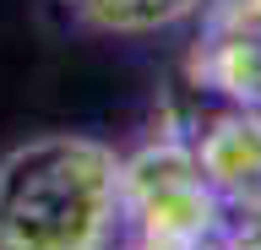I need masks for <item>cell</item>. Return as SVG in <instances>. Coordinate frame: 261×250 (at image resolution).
Wrapping results in <instances>:
<instances>
[{
  "label": "cell",
  "instance_id": "1",
  "mask_svg": "<svg viewBox=\"0 0 261 250\" xmlns=\"http://www.w3.org/2000/svg\"><path fill=\"white\" fill-rule=\"evenodd\" d=\"M120 152L98 136L49 131L0 158V250H114Z\"/></svg>",
  "mask_w": 261,
  "mask_h": 250
},
{
  "label": "cell",
  "instance_id": "2",
  "mask_svg": "<svg viewBox=\"0 0 261 250\" xmlns=\"http://www.w3.org/2000/svg\"><path fill=\"white\" fill-rule=\"evenodd\" d=\"M120 217L136 239L201 250L223 229V196L207 185L185 131H158L152 142L120 158Z\"/></svg>",
  "mask_w": 261,
  "mask_h": 250
},
{
  "label": "cell",
  "instance_id": "3",
  "mask_svg": "<svg viewBox=\"0 0 261 250\" xmlns=\"http://www.w3.org/2000/svg\"><path fill=\"white\" fill-rule=\"evenodd\" d=\"M191 152L207 185L218 196H261V109L250 103H223L218 115L196 120L191 131Z\"/></svg>",
  "mask_w": 261,
  "mask_h": 250
},
{
  "label": "cell",
  "instance_id": "4",
  "mask_svg": "<svg viewBox=\"0 0 261 250\" xmlns=\"http://www.w3.org/2000/svg\"><path fill=\"white\" fill-rule=\"evenodd\" d=\"M65 17L93 27V33H114V38H152L169 33L179 22L201 17L207 0H60Z\"/></svg>",
  "mask_w": 261,
  "mask_h": 250
},
{
  "label": "cell",
  "instance_id": "5",
  "mask_svg": "<svg viewBox=\"0 0 261 250\" xmlns=\"http://www.w3.org/2000/svg\"><path fill=\"white\" fill-rule=\"evenodd\" d=\"M130 250H179V245H158V239H136ZM201 250H218V245H201Z\"/></svg>",
  "mask_w": 261,
  "mask_h": 250
}]
</instances>
